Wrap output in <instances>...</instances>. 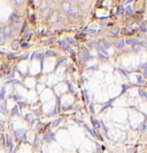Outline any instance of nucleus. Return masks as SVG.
Returning a JSON list of instances; mask_svg holds the SVG:
<instances>
[{"label": "nucleus", "mask_w": 147, "mask_h": 153, "mask_svg": "<svg viewBox=\"0 0 147 153\" xmlns=\"http://www.w3.org/2000/svg\"><path fill=\"white\" fill-rule=\"evenodd\" d=\"M80 56H82V61H86L91 58L89 51H87V48L85 46H82V54H80Z\"/></svg>", "instance_id": "nucleus-1"}, {"label": "nucleus", "mask_w": 147, "mask_h": 153, "mask_svg": "<svg viewBox=\"0 0 147 153\" xmlns=\"http://www.w3.org/2000/svg\"><path fill=\"white\" fill-rule=\"evenodd\" d=\"M25 134H26V130L25 129L15 130V135H16V137H17V139L25 140Z\"/></svg>", "instance_id": "nucleus-2"}, {"label": "nucleus", "mask_w": 147, "mask_h": 153, "mask_svg": "<svg viewBox=\"0 0 147 153\" xmlns=\"http://www.w3.org/2000/svg\"><path fill=\"white\" fill-rule=\"evenodd\" d=\"M68 44H69V43H67V41H65V40H61L60 41V48H61V50H63V51H70L72 54H75L72 50H70V47H69Z\"/></svg>", "instance_id": "nucleus-3"}, {"label": "nucleus", "mask_w": 147, "mask_h": 153, "mask_svg": "<svg viewBox=\"0 0 147 153\" xmlns=\"http://www.w3.org/2000/svg\"><path fill=\"white\" fill-rule=\"evenodd\" d=\"M44 139H45L46 142H50L51 139H54V136H53V134L50 130H47V131L45 132V135H44Z\"/></svg>", "instance_id": "nucleus-4"}, {"label": "nucleus", "mask_w": 147, "mask_h": 153, "mask_svg": "<svg viewBox=\"0 0 147 153\" xmlns=\"http://www.w3.org/2000/svg\"><path fill=\"white\" fill-rule=\"evenodd\" d=\"M84 127H85V129H86L87 131H89L90 134L92 135V137H97V138H99V139H102V138L100 137V136H98V134H97V132H95V131H94V130H92L91 128H89V127H87L86 124H84Z\"/></svg>", "instance_id": "nucleus-5"}, {"label": "nucleus", "mask_w": 147, "mask_h": 153, "mask_svg": "<svg viewBox=\"0 0 147 153\" xmlns=\"http://www.w3.org/2000/svg\"><path fill=\"white\" fill-rule=\"evenodd\" d=\"M124 44H125V40L121 39V40H117L116 43H115V46H116L117 50H122V48L124 47Z\"/></svg>", "instance_id": "nucleus-6"}, {"label": "nucleus", "mask_w": 147, "mask_h": 153, "mask_svg": "<svg viewBox=\"0 0 147 153\" xmlns=\"http://www.w3.org/2000/svg\"><path fill=\"white\" fill-rule=\"evenodd\" d=\"M126 44H134V45H137V44H139V40L136 38H128L125 40Z\"/></svg>", "instance_id": "nucleus-7"}, {"label": "nucleus", "mask_w": 147, "mask_h": 153, "mask_svg": "<svg viewBox=\"0 0 147 153\" xmlns=\"http://www.w3.org/2000/svg\"><path fill=\"white\" fill-rule=\"evenodd\" d=\"M12 116H17V115H20V110H19V106H15V107L12 109Z\"/></svg>", "instance_id": "nucleus-8"}, {"label": "nucleus", "mask_w": 147, "mask_h": 153, "mask_svg": "<svg viewBox=\"0 0 147 153\" xmlns=\"http://www.w3.org/2000/svg\"><path fill=\"white\" fill-rule=\"evenodd\" d=\"M7 140H8V146H9V152L13 151V138H12L11 136H8V138H7Z\"/></svg>", "instance_id": "nucleus-9"}, {"label": "nucleus", "mask_w": 147, "mask_h": 153, "mask_svg": "<svg viewBox=\"0 0 147 153\" xmlns=\"http://www.w3.org/2000/svg\"><path fill=\"white\" fill-rule=\"evenodd\" d=\"M91 121H92V123H93V127H94V128H99L100 125H101V122H99V121H97L95 119H93V117H91Z\"/></svg>", "instance_id": "nucleus-10"}, {"label": "nucleus", "mask_w": 147, "mask_h": 153, "mask_svg": "<svg viewBox=\"0 0 147 153\" xmlns=\"http://www.w3.org/2000/svg\"><path fill=\"white\" fill-rule=\"evenodd\" d=\"M9 20H11V21H13V22H17L19 21V15H16L15 13L12 14V15L9 16Z\"/></svg>", "instance_id": "nucleus-11"}, {"label": "nucleus", "mask_w": 147, "mask_h": 153, "mask_svg": "<svg viewBox=\"0 0 147 153\" xmlns=\"http://www.w3.org/2000/svg\"><path fill=\"white\" fill-rule=\"evenodd\" d=\"M45 55H48V56H56L58 55V53L56 52H54V51H47L45 53Z\"/></svg>", "instance_id": "nucleus-12"}, {"label": "nucleus", "mask_w": 147, "mask_h": 153, "mask_svg": "<svg viewBox=\"0 0 147 153\" xmlns=\"http://www.w3.org/2000/svg\"><path fill=\"white\" fill-rule=\"evenodd\" d=\"M65 60H66V58H63V56H62V58H59L58 62H56V65H55V69H56V68H58V67H59V66H60V65H61V63H62V62H63V61H65Z\"/></svg>", "instance_id": "nucleus-13"}, {"label": "nucleus", "mask_w": 147, "mask_h": 153, "mask_svg": "<svg viewBox=\"0 0 147 153\" xmlns=\"http://www.w3.org/2000/svg\"><path fill=\"white\" fill-rule=\"evenodd\" d=\"M19 40H14L13 41V44H12V47L14 48V50H16V48H19Z\"/></svg>", "instance_id": "nucleus-14"}, {"label": "nucleus", "mask_w": 147, "mask_h": 153, "mask_svg": "<svg viewBox=\"0 0 147 153\" xmlns=\"http://www.w3.org/2000/svg\"><path fill=\"white\" fill-rule=\"evenodd\" d=\"M52 19H51V20H52V22H55V21H58V12H55V13H53L52 14Z\"/></svg>", "instance_id": "nucleus-15"}, {"label": "nucleus", "mask_w": 147, "mask_h": 153, "mask_svg": "<svg viewBox=\"0 0 147 153\" xmlns=\"http://www.w3.org/2000/svg\"><path fill=\"white\" fill-rule=\"evenodd\" d=\"M137 82H138L139 84H144V83H145V81L143 80V77H141V76H137Z\"/></svg>", "instance_id": "nucleus-16"}, {"label": "nucleus", "mask_w": 147, "mask_h": 153, "mask_svg": "<svg viewBox=\"0 0 147 153\" xmlns=\"http://www.w3.org/2000/svg\"><path fill=\"white\" fill-rule=\"evenodd\" d=\"M117 32H118V29H117V28H114V29H112V30H110V33H112V36H116Z\"/></svg>", "instance_id": "nucleus-17"}, {"label": "nucleus", "mask_w": 147, "mask_h": 153, "mask_svg": "<svg viewBox=\"0 0 147 153\" xmlns=\"http://www.w3.org/2000/svg\"><path fill=\"white\" fill-rule=\"evenodd\" d=\"M62 8H63V11H68V9L70 8V7H69V4H68V2H65V4L62 5Z\"/></svg>", "instance_id": "nucleus-18"}, {"label": "nucleus", "mask_w": 147, "mask_h": 153, "mask_svg": "<svg viewBox=\"0 0 147 153\" xmlns=\"http://www.w3.org/2000/svg\"><path fill=\"white\" fill-rule=\"evenodd\" d=\"M139 95H140L141 96V97H147V92H145V91H144V90H141V89H140V90H139Z\"/></svg>", "instance_id": "nucleus-19"}, {"label": "nucleus", "mask_w": 147, "mask_h": 153, "mask_svg": "<svg viewBox=\"0 0 147 153\" xmlns=\"http://www.w3.org/2000/svg\"><path fill=\"white\" fill-rule=\"evenodd\" d=\"M67 84H68V88H69V91H70V92H74L75 90H74V86H72L71 83H70V82H67Z\"/></svg>", "instance_id": "nucleus-20"}, {"label": "nucleus", "mask_w": 147, "mask_h": 153, "mask_svg": "<svg viewBox=\"0 0 147 153\" xmlns=\"http://www.w3.org/2000/svg\"><path fill=\"white\" fill-rule=\"evenodd\" d=\"M143 69H144V75L145 76H147V63H144L143 65Z\"/></svg>", "instance_id": "nucleus-21"}, {"label": "nucleus", "mask_w": 147, "mask_h": 153, "mask_svg": "<svg viewBox=\"0 0 147 153\" xmlns=\"http://www.w3.org/2000/svg\"><path fill=\"white\" fill-rule=\"evenodd\" d=\"M139 28H140V30H143V31H147V28H146L145 23H141V24H140V27H139Z\"/></svg>", "instance_id": "nucleus-22"}, {"label": "nucleus", "mask_w": 147, "mask_h": 153, "mask_svg": "<svg viewBox=\"0 0 147 153\" xmlns=\"http://www.w3.org/2000/svg\"><path fill=\"white\" fill-rule=\"evenodd\" d=\"M5 93H6V90H5V88H2L1 89V95H0V98H1V99H4Z\"/></svg>", "instance_id": "nucleus-23"}, {"label": "nucleus", "mask_w": 147, "mask_h": 153, "mask_svg": "<svg viewBox=\"0 0 147 153\" xmlns=\"http://www.w3.org/2000/svg\"><path fill=\"white\" fill-rule=\"evenodd\" d=\"M67 41H69V44H71V45H75V41H74V39L70 38V37H68V38H67Z\"/></svg>", "instance_id": "nucleus-24"}, {"label": "nucleus", "mask_w": 147, "mask_h": 153, "mask_svg": "<svg viewBox=\"0 0 147 153\" xmlns=\"http://www.w3.org/2000/svg\"><path fill=\"white\" fill-rule=\"evenodd\" d=\"M9 33H11V29H9V28H5L4 35H9Z\"/></svg>", "instance_id": "nucleus-25"}, {"label": "nucleus", "mask_w": 147, "mask_h": 153, "mask_svg": "<svg viewBox=\"0 0 147 153\" xmlns=\"http://www.w3.org/2000/svg\"><path fill=\"white\" fill-rule=\"evenodd\" d=\"M138 130H143V129H145V123H143V124H140V127H138L137 128Z\"/></svg>", "instance_id": "nucleus-26"}, {"label": "nucleus", "mask_w": 147, "mask_h": 153, "mask_svg": "<svg viewBox=\"0 0 147 153\" xmlns=\"http://www.w3.org/2000/svg\"><path fill=\"white\" fill-rule=\"evenodd\" d=\"M126 13H128V14H132V8L130 6L126 8Z\"/></svg>", "instance_id": "nucleus-27"}, {"label": "nucleus", "mask_w": 147, "mask_h": 153, "mask_svg": "<svg viewBox=\"0 0 147 153\" xmlns=\"http://www.w3.org/2000/svg\"><path fill=\"white\" fill-rule=\"evenodd\" d=\"M122 13H123V7H122V6H120V7H118V14L121 15Z\"/></svg>", "instance_id": "nucleus-28"}, {"label": "nucleus", "mask_w": 147, "mask_h": 153, "mask_svg": "<svg viewBox=\"0 0 147 153\" xmlns=\"http://www.w3.org/2000/svg\"><path fill=\"white\" fill-rule=\"evenodd\" d=\"M84 95H85V101H89V96H87L86 91H84Z\"/></svg>", "instance_id": "nucleus-29"}, {"label": "nucleus", "mask_w": 147, "mask_h": 153, "mask_svg": "<svg viewBox=\"0 0 147 153\" xmlns=\"http://www.w3.org/2000/svg\"><path fill=\"white\" fill-rule=\"evenodd\" d=\"M109 46H110V43H107V41H105L104 47H105V48H107V47H109Z\"/></svg>", "instance_id": "nucleus-30"}, {"label": "nucleus", "mask_w": 147, "mask_h": 153, "mask_svg": "<svg viewBox=\"0 0 147 153\" xmlns=\"http://www.w3.org/2000/svg\"><path fill=\"white\" fill-rule=\"evenodd\" d=\"M38 143H39V139H38V137H36V139H35V146H38Z\"/></svg>", "instance_id": "nucleus-31"}, {"label": "nucleus", "mask_w": 147, "mask_h": 153, "mask_svg": "<svg viewBox=\"0 0 147 153\" xmlns=\"http://www.w3.org/2000/svg\"><path fill=\"white\" fill-rule=\"evenodd\" d=\"M85 37V33H80V35H77V38H84Z\"/></svg>", "instance_id": "nucleus-32"}, {"label": "nucleus", "mask_w": 147, "mask_h": 153, "mask_svg": "<svg viewBox=\"0 0 147 153\" xmlns=\"http://www.w3.org/2000/svg\"><path fill=\"white\" fill-rule=\"evenodd\" d=\"M14 99H15V100H19V99H21V96H14Z\"/></svg>", "instance_id": "nucleus-33"}, {"label": "nucleus", "mask_w": 147, "mask_h": 153, "mask_svg": "<svg viewBox=\"0 0 147 153\" xmlns=\"http://www.w3.org/2000/svg\"><path fill=\"white\" fill-rule=\"evenodd\" d=\"M14 58H15L14 54H9V55H8V59H14Z\"/></svg>", "instance_id": "nucleus-34"}, {"label": "nucleus", "mask_w": 147, "mask_h": 153, "mask_svg": "<svg viewBox=\"0 0 147 153\" xmlns=\"http://www.w3.org/2000/svg\"><path fill=\"white\" fill-rule=\"evenodd\" d=\"M30 20H31V22H32V23H35V16H33V15L30 17Z\"/></svg>", "instance_id": "nucleus-35"}, {"label": "nucleus", "mask_w": 147, "mask_h": 153, "mask_svg": "<svg viewBox=\"0 0 147 153\" xmlns=\"http://www.w3.org/2000/svg\"><path fill=\"white\" fill-rule=\"evenodd\" d=\"M26 58H28V56H26V55H23V56H20V58H19V60H22V59H26Z\"/></svg>", "instance_id": "nucleus-36"}, {"label": "nucleus", "mask_w": 147, "mask_h": 153, "mask_svg": "<svg viewBox=\"0 0 147 153\" xmlns=\"http://www.w3.org/2000/svg\"><path fill=\"white\" fill-rule=\"evenodd\" d=\"M28 46H29V44H26V43L22 44V47H28Z\"/></svg>", "instance_id": "nucleus-37"}, {"label": "nucleus", "mask_w": 147, "mask_h": 153, "mask_svg": "<svg viewBox=\"0 0 147 153\" xmlns=\"http://www.w3.org/2000/svg\"><path fill=\"white\" fill-rule=\"evenodd\" d=\"M140 50V47H139V46H134V51H139Z\"/></svg>", "instance_id": "nucleus-38"}, {"label": "nucleus", "mask_w": 147, "mask_h": 153, "mask_svg": "<svg viewBox=\"0 0 147 153\" xmlns=\"http://www.w3.org/2000/svg\"><path fill=\"white\" fill-rule=\"evenodd\" d=\"M16 1V4H22V1H23V0H15Z\"/></svg>", "instance_id": "nucleus-39"}, {"label": "nucleus", "mask_w": 147, "mask_h": 153, "mask_svg": "<svg viewBox=\"0 0 147 153\" xmlns=\"http://www.w3.org/2000/svg\"><path fill=\"white\" fill-rule=\"evenodd\" d=\"M60 121H61V120H58V121H56V122H54V123H53V124H54V125L59 124V123H60Z\"/></svg>", "instance_id": "nucleus-40"}, {"label": "nucleus", "mask_w": 147, "mask_h": 153, "mask_svg": "<svg viewBox=\"0 0 147 153\" xmlns=\"http://www.w3.org/2000/svg\"><path fill=\"white\" fill-rule=\"evenodd\" d=\"M89 32H91V33H94V32H97V30H90Z\"/></svg>", "instance_id": "nucleus-41"}, {"label": "nucleus", "mask_w": 147, "mask_h": 153, "mask_svg": "<svg viewBox=\"0 0 147 153\" xmlns=\"http://www.w3.org/2000/svg\"><path fill=\"white\" fill-rule=\"evenodd\" d=\"M126 90V85H123V92Z\"/></svg>", "instance_id": "nucleus-42"}, {"label": "nucleus", "mask_w": 147, "mask_h": 153, "mask_svg": "<svg viewBox=\"0 0 147 153\" xmlns=\"http://www.w3.org/2000/svg\"><path fill=\"white\" fill-rule=\"evenodd\" d=\"M40 153H43V152H40Z\"/></svg>", "instance_id": "nucleus-43"}, {"label": "nucleus", "mask_w": 147, "mask_h": 153, "mask_svg": "<svg viewBox=\"0 0 147 153\" xmlns=\"http://www.w3.org/2000/svg\"><path fill=\"white\" fill-rule=\"evenodd\" d=\"M146 99H147V97H146Z\"/></svg>", "instance_id": "nucleus-44"}]
</instances>
